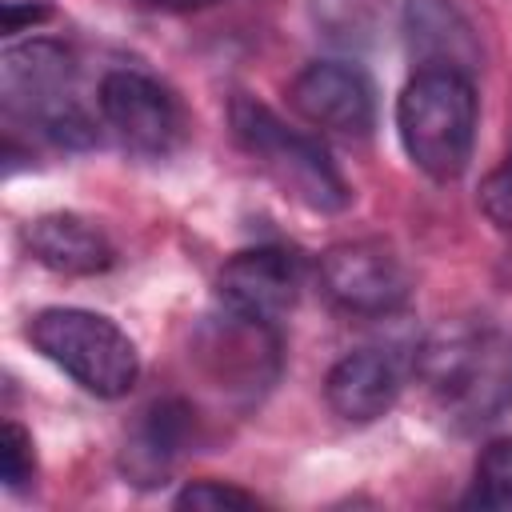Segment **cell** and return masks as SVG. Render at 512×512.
I'll list each match as a JSON object with an SVG mask.
<instances>
[{
	"instance_id": "obj_1",
	"label": "cell",
	"mask_w": 512,
	"mask_h": 512,
	"mask_svg": "<svg viewBox=\"0 0 512 512\" xmlns=\"http://www.w3.org/2000/svg\"><path fill=\"white\" fill-rule=\"evenodd\" d=\"M416 372L460 432L484 428L512 408V332L444 328L416 352Z\"/></svg>"
},
{
	"instance_id": "obj_2",
	"label": "cell",
	"mask_w": 512,
	"mask_h": 512,
	"mask_svg": "<svg viewBox=\"0 0 512 512\" xmlns=\"http://www.w3.org/2000/svg\"><path fill=\"white\" fill-rule=\"evenodd\" d=\"M0 100L60 148H88L96 124L76 100V60L56 40H20L0 56Z\"/></svg>"
},
{
	"instance_id": "obj_3",
	"label": "cell",
	"mask_w": 512,
	"mask_h": 512,
	"mask_svg": "<svg viewBox=\"0 0 512 512\" xmlns=\"http://www.w3.org/2000/svg\"><path fill=\"white\" fill-rule=\"evenodd\" d=\"M476 88L460 72H416L396 100V128L412 164L432 180H456L476 144Z\"/></svg>"
},
{
	"instance_id": "obj_4",
	"label": "cell",
	"mask_w": 512,
	"mask_h": 512,
	"mask_svg": "<svg viewBox=\"0 0 512 512\" xmlns=\"http://www.w3.org/2000/svg\"><path fill=\"white\" fill-rule=\"evenodd\" d=\"M236 144L260 160V168L304 208L312 212H344L352 192L332 164V156L304 132H292L272 108L252 96H236L228 108Z\"/></svg>"
},
{
	"instance_id": "obj_5",
	"label": "cell",
	"mask_w": 512,
	"mask_h": 512,
	"mask_svg": "<svg viewBox=\"0 0 512 512\" xmlns=\"http://www.w3.org/2000/svg\"><path fill=\"white\" fill-rule=\"evenodd\" d=\"M28 340L40 356L64 368L84 392L120 400L140 380L136 344L100 312L88 308H44L28 324Z\"/></svg>"
},
{
	"instance_id": "obj_6",
	"label": "cell",
	"mask_w": 512,
	"mask_h": 512,
	"mask_svg": "<svg viewBox=\"0 0 512 512\" xmlns=\"http://www.w3.org/2000/svg\"><path fill=\"white\" fill-rule=\"evenodd\" d=\"M100 116L124 148L140 156H172L188 136L184 104L168 84L136 68H112L100 80Z\"/></svg>"
},
{
	"instance_id": "obj_7",
	"label": "cell",
	"mask_w": 512,
	"mask_h": 512,
	"mask_svg": "<svg viewBox=\"0 0 512 512\" xmlns=\"http://www.w3.org/2000/svg\"><path fill=\"white\" fill-rule=\"evenodd\" d=\"M320 288L352 316H392L412 296V272L380 240H344L320 256Z\"/></svg>"
},
{
	"instance_id": "obj_8",
	"label": "cell",
	"mask_w": 512,
	"mask_h": 512,
	"mask_svg": "<svg viewBox=\"0 0 512 512\" xmlns=\"http://www.w3.org/2000/svg\"><path fill=\"white\" fill-rule=\"evenodd\" d=\"M196 352L216 384L248 392V396L264 392L276 380V364H280V340L272 324L232 312V308H224V316L200 328Z\"/></svg>"
},
{
	"instance_id": "obj_9",
	"label": "cell",
	"mask_w": 512,
	"mask_h": 512,
	"mask_svg": "<svg viewBox=\"0 0 512 512\" xmlns=\"http://www.w3.org/2000/svg\"><path fill=\"white\" fill-rule=\"evenodd\" d=\"M292 108L320 132L332 136H368L376 124V88L360 64L316 60L292 80Z\"/></svg>"
},
{
	"instance_id": "obj_10",
	"label": "cell",
	"mask_w": 512,
	"mask_h": 512,
	"mask_svg": "<svg viewBox=\"0 0 512 512\" xmlns=\"http://www.w3.org/2000/svg\"><path fill=\"white\" fill-rule=\"evenodd\" d=\"M300 288H304V260L280 244L236 252L216 276V292L224 308L268 320V324L292 312V304L300 300Z\"/></svg>"
},
{
	"instance_id": "obj_11",
	"label": "cell",
	"mask_w": 512,
	"mask_h": 512,
	"mask_svg": "<svg viewBox=\"0 0 512 512\" xmlns=\"http://www.w3.org/2000/svg\"><path fill=\"white\" fill-rule=\"evenodd\" d=\"M400 32H404V48L416 72L472 76L480 68L476 28L452 0H404Z\"/></svg>"
},
{
	"instance_id": "obj_12",
	"label": "cell",
	"mask_w": 512,
	"mask_h": 512,
	"mask_svg": "<svg viewBox=\"0 0 512 512\" xmlns=\"http://www.w3.org/2000/svg\"><path fill=\"white\" fill-rule=\"evenodd\" d=\"M404 388V368L396 352L388 348H360L332 364L324 380L328 408L348 424H372L380 420Z\"/></svg>"
},
{
	"instance_id": "obj_13",
	"label": "cell",
	"mask_w": 512,
	"mask_h": 512,
	"mask_svg": "<svg viewBox=\"0 0 512 512\" xmlns=\"http://www.w3.org/2000/svg\"><path fill=\"white\" fill-rule=\"evenodd\" d=\"M24 244L36 264L64 276H96L116 264V244L108 232L76 212H44L28 220Z\"/></svg>"
},
{
	"instance_id": "obj_14",
	"label": "cell",
	"mask_w": 512,
	"mask_h": 512,
	"mask_svg": "<svg viewBox=\"0 0 512 512\" xmlns=\"http://www.w3.org/2000/svg\"><path fill=\"white\" fill-rule=\"evenodd\" d=\"M192 428H196V420L184 400H156L152 408H144L140 424L132 428L128 444H124V472L132 476V484H140V488L164 484L168 468L188 448Z\"/></svg>"
},
{
	"instance_id": "obj_15",
	"label": "cell",
	"mask_w": 512,
	"mask_h": 512,
	"mask_svg": "<svg viewBox=\"0 0 512 512\" xmlns=\"http://www.w3.org/2000/svg\"><path fill=\"white\" fill-rule=\"evenodd\" d=\"M468 504L492 508V512H512V436L492 440L472 472V492Z\"/></svg>"
},
{
	"instance_id": "obj_16",
	"label": "cell",
	"mask_w": 512,
	"mask_h": 512,
	"mask_svg": "<svg viewBox=\"0 0 512 512\" xmlns=\"http://www.w3.org/2000/svg\"><path fill=\"white\" fill-rule=\"evenodd\" d=\"M32 476H36V448H32V436H28L24 424L4 420V428H0V480H4V488L20 492V488L32 484Z\"/></svg>"
},
{
	"instance_id": "obj_17",
	"label": "cell",
	"mask_w": 512,
	"mask_h": 512,
	"mask_svg": "<svg viewBox=\"0 0 512 512\" xmlns=\"http://www.w3.org/2000/svg\"><path fill=\"white\" fill-rule=\"evenodd\" d=\"M260 500L236 484L224 480H196L176 496V508H196V512H212V508H256Z\"/></svg>"
},
{
	"instance_id": "obj_18",
	"label": "cell",
	"mask_w": 512,
	"mask_h": 512,
	"mask_svg": "<svg viewBox=\"0 0 512 512\" xmlns=\"http://www.w3.org/2000/svg\"><path fill=\"white\" fill-rule=\"evenodd\" d=\"M480 208H484V216L496 224V228H512V152H508V160L496 168V172H488V180L480 184Z\"/></svg>"
},
{
	"instance_id": "obj_19",
	"label": "cell",
	"mask_w": 512,
	"mask_h": 512,
	"mask_svg": "<svg viewBox=\"0 0 512 512\" xmlns=\"http://www.w3.org/2000/svg\"><path fill=\"white\" fill-rule=\"evenodd\" d=\"M48 16V4H20V0H4V32H20L24 24H36Z\"/></svg>"
},
{
	"instance_id": "obj_20",
	"label": "cell",
	"mask_w": 512,
	"mask_h": 512,
	"mask_svg": "<svg viewBox=\"0 0 512 512\" xmlns=\"http://www.w3.org/2000/svg\"><path fill=\"white\" fill-rule=\"evenodd\" d=\"M144 8H160V12H196V8H208L216 0H136Z\"/></svg>"
}]
</instances>
